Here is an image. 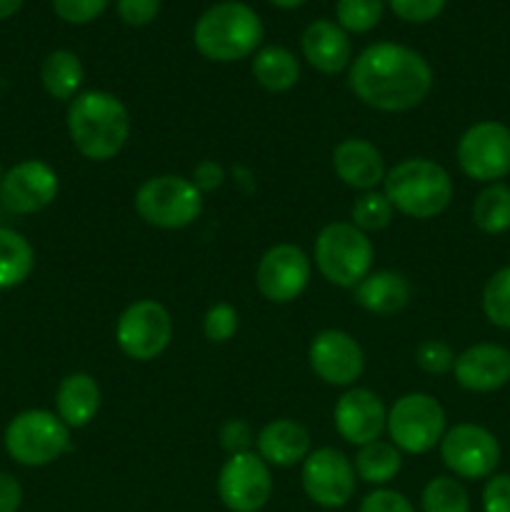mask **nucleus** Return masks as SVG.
<instances>
[{
    "mask_svg": "<svg viewBox=\"0 0 510 512\" xmlns=\"http://www.w3.org/2000/svg\"><path fill=\"white\" fill-rule=\"evenodd\" d=\"M348 85L360 103L383 113H405L433 90V68L413 48L373 43L350 63Z\"/></svg>",
    "mask_w": 510,
    "mask_h": 512,
    "instance_id": "obj_1",
    "label": "nucleus"
},
{
    "mask_svg": "<svg viewBox=\"0 0 510 512\" xmlns=\"http://www.w3.org/2000/svg\"><path fill=\"white\" fill-rule=\"evenodd\" d=\"M68 135L75 150L93 163L113 160L130 138V113L105 90H85L68 105Z\"/></svg>",
    "mask_w": 510,
    "mask_h": 512,
    "instance_id": "obj_2",
    "label": "nucleus"
},
{
    "mask_svg": "<svg viewBox=\"0 0 510 512\" xmlns=\"http://www.w3.org/2000/svg\"><path fill=\"white\" fill-rule=\"evenodd\" d=\"M263 40V23L250 5L223 0L205 10L193 28V43L213 63H235L255 53Z\"/></svg>",
    "mask_w": 510,
    "mask_h": 512,
    "instance_id": "obj_3",
    "label": "nucleus"
},
{
    "mask_svg": "<svg viewBox=\"0 0 510 512\" xmlns=\"http://www.w3.org/2000/svg\"><path fill=\"white\" fill-rule=\"evenodd\" d=\"M383 193L398 213L430 220L445 213L453 200V180L435 160L408 158L385 173Z\"/></svg>",
    "mask_w": 510,
    "mask_h": 512,
    "instance_id": "obj_4",
    "label": "nucleus"
},
{
    "mask_svg": "<svg viewBox=\"0 0 510 512\" xmlns=\"http://www.w3.org/2000/svg\"><path fill=\"white\" fill-rule=\"evenodd\" d=\"M5 453L25 468H43L70 450V428L50 410H23L8 423Z\"/></svg>",
    "mask_w": 510,
    "mask_h": 512,
    "instance_id": "obj_5",
    "label": "nucleus"
},
{
    "mask_svg": "<svg viewBox=\"0 0 510 512\" xmlns=\"http://www.w3.org/2000/svg\"><path fill=\"white\" fill-rule=\"evenodd\" d=\"M373 258V243L353 223H330L315 238V268L338 288H355L373 270Z\"/></svg>",
    "mask_w": 510,
    "mask_h": 512,
    "instance_id": "obj_6",
    "label": "nucleus"
},
{
    "mask_svg": "<svg viewBox=\"0 0 510 512\" xmlns=\"http://www.w3.org/2000/svg\"><path fill=\"white\" fill-rule=\"evenodd\" d=\"M135 213L160 230H180L203 213V193L183 175H155L135 193Z\"/></svg>",
    "mask_w": 510,
    "mask_h": 512,
    "instance_id": "obj_7",
    "label": "nucleus"
},
{
    "mask_svg": "<svg viewBox=\"0 0 510 512\" xmlns=\"http://www.w3.org/2000/svg\"><path fill=\"white\" fill-rule=\"evenodd\" d=\"M385 430L400 453L425 455L443 440L445 410L433 395L408 393L395 400L388 410Z\"/></svg>",
    "mask_w": 510,
    "mask_h": 512,
    "instance_id": "obj_8",
    "label": "nucleus"
},
{
    "mask_svg": "<svg viewBox=\"0 0 510 512\" xmlns=\"http://www.w3.org/2000/svg\"><path fill=\"white\" fill-rule=\"evenodd\" d=\"M173 340V318L158 300H135L115 323V343L130 360L148 363L163 355Z\"/></svg>",
    "mask_w": 510,
    "mask_h": 512,
    "instance_id": "obj_9",
    "label": "nucleus"
},
{
    "mask_svg": "<svg viewBox=\"0 0 510 512\" xmlns=\"http://www.w3.org/2000/svg\"><path fill=\"white\" fill-rule=\"evenodd\" d=\"M455 155L470 180L498 183L510 173V128L498 120H480L460 135Z\"/></svg>",
    "mask_w": 510,
    "mask_h": 512,
    "instance_id": "obj_10",
    "label": "nucleus"
},
{
    "mask_svg": "<svg viewBox=\"0 0 510 512\" xmlns=\"http://www.w3.org/2000/svg\"><path fill=\"white\" fill-rule=\"evenodd\" d=\"M273 495L270 465L255 450L228 455L218 473V498L230 512H260Z\"/></svg>",
    "mask_w": 510,
    "mask_h": 512,
    "instance_id": "obj_11",
    "label": "nucleus"
},
{
    "mask_svg": "<svg viewBox=\"0 0 510 512\" xmlns=\"http://www.w3.org/2000/svg\"><path fill=\"white\" fill-rule=\"evenodd\" d=\"M440 458L445 468L465 480H483L495 473L500 463V443L483 425L460 423L445 430L440 440Z\"/></svg>",
    "mask_w": 510,
    "mask_h": 512,
    "instance_id": "obj_12",
    "label": "nucleus"
},
{
    "mask_svg": "<svg viewBox=\"0 0 510 512\" xmlns=\"http://www.w3.org/2000/svg\"><path fill=\"white\" fill-rule=\"evenodd\" d=\"M313 265L310 258L293 243L273 245L263 253L255 268V285L268 303H293L308 288Z\"/></svg>",
    "mask_w": 510,
    "mask_h": 512,
    "instance_id": "obj_13",
    "label": "nucleus"
},
{
    "mask_svg": "<svg viewBox=\"0 0 510 512\" xmlns=\"http://www.w3.org/2000/svg\"><path fill=\"white\" fill-rule=\"evenodd\" d=\"M305 495L320 508H343L355 495V468L345 453L335 448L310 450L300 473Z\"/></svg>",
    "mask_w": 510,
    "mask_h": 512,
    "instance_id": "obj_14",
    "label": "nucleus"
},
{
    "mask_svg": "<svg viewBox=\"0 0 510 512\" xmlns=\"http://www.w3.org/2000/svg\"><path fill=\"white\" fill-rule=\"evenodd\" d=\"M58 173L43 160H23L0 180V203L13 215H33L58 198Z\"/></svg>",
    "mask_w": 510,
    "mask_h": 512,
    "instance_id": "obj_15",
    "label": "nucleus"
},
{
    "mask_svg": "<svg viewBox=\"0 0 510 512\" xmlns=\"http://www.w3.org/2000/svg\"><path fill=\"white\" fill-rule=\"evenodd\" d=\"M308 363L323 383L348 388L363 375L365 353L345 330H323L310 343Z\"/></svg>",
    "mask_w": 510,
    "mask_h": 512,
    "instance_id": "obj_16",
    "label": "nucleus"
},
{
    "mask_svg": "<svg viewBox=\"0 0 510 512\" xmlns=\"http://www.w3.org/2000/svg\"><path fill=\"white\" fill-rule=\"evenodd\" d=\"M333 423L345 443L363 448L373 440H380L385 423H388V410L373 390L350 388L335 403Z\"/></svg>",
    "mask_w": 510,
    "mask_h": 512,
    "instance_id": "obj_17",
    "label": "nucleus"
},
{
    "mask_svg": "<svg viewBox=\"0 0 510 512\" xmlns=\"http://www.w3.org/2000/svg\"><path fill=\"white\" fill-rule=\"evenodd\" d=\"M455 383L470 393H493L510 383V350L495 343L470 345L455 358Z\"/></svg>",
    "mask_w": 510,
    "mask_h": 512,
    "instance_id": "obj_18",
    "label": "nucleus"
},
{
    "mask_svg": "<svg viewBox=\"0 0 510 512\" xmlns=\"http://www.w3.org/2000/svg\"><path fill=\"white\" fill-rule=\"evenodd\" d=\"M333 170L348 188L368 193L385 180V160L370 140L345 138L333 150Z\"/></svg>",
    "mask_w": 510,
    "mask_h": 512,
    "instance_id": "obj_19",
    "label": "nucleus"
},
{
    "mask_svg": "<svg viewBox=\"0 0 510 512\" xmlns=\"http://www.w3.org/2000/svg\"><path fill=\"white\" fill-rule=\"evenodd\" d=\"M300 48H303V55L310 68L325 75L343 73L350 65V60H353V45H350L348 33L335 20H313L303 30Z\"/></svg>",
    "mask_w": 510,
    "mask_h": 512,
    "instance_id": "obj_20",
    "label": "nucleus"
},
{
    "mask_svg": "<svg viewBox=\"0 0 510 512\" xmlns=\"http://www.w3.org/2000/svg\"><path fill=\"white\" fill-rule=\"evenodd\" d=\"M258 455L275 468H290L310 455V433L298 420L280 418L265 425L255 438Z\"/></svg>",
    "mask_w": 510,
    "mask_h": 512,
    "instance_id": "obj_21",
    "label": "nucleus"
},
{
    "mask_svg": "<svg viewBox=\"0 0 510 512\" xmlns=\"http://www.w3.org/2000/svg\"><path fill=\"white\" fill-rule=\"evenodd\" d=\"M100 410V388L93 375L70 373L60 380L58 393H55V415L73 428H85L93 423Z\"/></svg>",
    "mask_w": 510,
    "mask_h": 512,
    "instance_id": "obj_22",
    "label": "nucleus"
},
{
    "mask_svg": "<svg viewBox=\"0 0 510 512\" xmlns=\"http://www.w3.org/2000/svg\"><path fill=\"white\" fill-rule=\"evenodd\" d=\"M355 303L375 315H395L410 303V283L395 270H370L355 285Z\"/></svg>",
    "mask_w": 510,
    "mask_h": 512,
    "instance_id": "obj_23",
    "label": "nucleus"
},
{
    "mask_svg": "<svg viewBox=\"0 0 510 512\" xmlns=\"http://www.w3.org/2000/svg\"><path fill=\"white\" fill-rule=\"evenodd\" d=\"M40 83L55 100H73L83 85V63L73 50H53L40 65Z\"/></svg>",
    "mask_w": 510,
    "mask_h": 512,
    "instance_id": "obj_24",
    "label": "nucleus"
},
{
    "mask_svg": "<svg viewBox=\"0 0 510 512\" xmlns=\"http://www.w3.org/2000/svg\"><path fill=\"white\" fill-rule=\"evenodd\" d=\"M253 78L270 93H285L300 78V63L283 45H268L253 58Z\"/></svg>",
    "mask_w": 510,
    "mask_h": 512,
    "instance_id": "obj_25",
    "label": "nucleus"
},
{
    "mask_svg": "<svg viewBox=\"0 0 510 512\" xmlns=\"http://www.w3.org/2000/svg\"><path fill=\"white\" fill-rule=\"evenodd\" d=\"M35 265V250L18 230L0 228V290L18 288Z\"/></svg>",
    "mask_w": 510,
    "mask_h": 512,
    "instance_id": "obj_26",
    "label": "nucleus"
},
{
    "mask_svg": "<svg viewBox=\"0 0 510 512\" xmlns=\"http://www.w3.org/2000/svg\"><path fill=\"white\" fill-rule=\"evenodd\" d=\"M355 475L370 485H385L400 473L403 468V458L400 450L393 443L385 440H373V443L363 445L355 455Z\"/></svg>",
    "mask_w": 510,
    "mask_h": 512,
    "instance_id": "obj_27",
    "label": "nucleus"
},
{
    "mask_svg": "<svg viewBox=\"0 0 510 512\" xmlns=\"http://www.w3.org/2000/svg\"><path fill=\"white\" fill-rule=\"evenodd\" d=\"M473 223L485 235H500L510 228V185L490 183L473 203Z\"/></svg>",
    "mask_w": 510,
    "mask_h": 512,
    "instance_id": "obj_28",
    "label": "nucleus"
},
{
    "mask_svg": "<svg viewBox=\"0 0 510 512\" xmlns=\"http://www.w3.org/2000/svg\"><path fill=\"white\" fill-rule=\"evenodd\" d=\"M423 512H470V498L463 483L448 475L433 478L420 495Z\"/></svg>",
    "mask_w": 510,
    "mask_h": 512,
    "instance_id": "obj_29",
    "label": "nucleus"
},
{
    "mask_svg": "<svg viewBox=\"0 0 510 512\" xmlns=\"http://www.w3.org/2000/svg\"><path fill=\"white\" fill-rule=\"evenodd\" d=\"M395 208L385 193H378V190H368V193H360L355 198L353 208H350V223L358 230L368 233H378V230H385L390 223H393Z\"/></svg>",
    "mask_w": 510,
    "mask_h": 512,
    "instance_id": "obj_30",
    "label": "nucleus"
},
{
    "mask_svg": "<svg viewBox=\"0 0 510 512\" xmlns=\"http://www.w3.org/2000/svg\"><path fill=\"white\" fill-rule=\"evenodd\" d=\"M385 0H338L335 18L345 33H368L383 18Z\"/></svg>",
    "mask_w": 510,
    "mask_h": 512,
    "instance_id": "obj_31",
    "label": "nucleus"
},
{
    "mask_svg": "<svg viewBox=\"0 0 510 512\" xmlns=\"http://www.w3.org/2000/svg\"><path fill=\"white\" fill-rule=\"evenodd\" d=\"M483 313L495 328L510 330V265L490 275L485 283Z\"/></svg>",
    "mask_w": 510,
    "mask_h": 512,
    "instance_id": "obj_32",
    "label": "nucleus"
},
{
    "mask_svg": "<svg viewBox=\"0 0 510 512\" xmlns=\"http://www.w3.org/2000/svg\"><path fill=\"white\" fill-rule=\"evenodd\" d=\"M455 358H458V355H455L453 348H450L448 343H443V340L430 338L423 340V343L415 348V363H418V368L428 375L450 373L455 365Z\"/></svg>",
    "mask_w": 510,
    "mask_h": 512,
    "instance_id": "obj_33",
    "label": "nucleus"
},
{
    "mask_svg": "<svg viewBox=\"0 0 510 512\" xmlns=\"http://www.w3.org/2000/svg\"><path fill=\"white\" fill-rule=\"evenodd\" d=\"M203 333L210 343H228L238 333V310L230 303L210 305L203 318Z\"/></svg>",
    "mask_w": 510,
    "mask_h": 512,
    "instance_id": "obj_34",
    "label": "nucleus"
},
{
    "mask_svg": "<svg viewBox=\"0 0 510 512\" xmlns=\"http://www.w3.org/2000/svg\"><path fill=\"white\" fill-rule=\"evenodd\" d=\"M108 0H53V10L70 25H88L103 15Z\"/></svg>",
    "mask_w": 510,
    "mask_h": 512,
    "instance_id": "obj_35",
    "label": "nucleus"
},
{
    "mask_svg": "<svg viewBox=\"0 0 510 512\" xmlns=\"http://www.w3.org/2000/svg\"><path fill=\"white\" fill-rule=\"evenodd\" d=\"M218 438H220V448H223L228 455L250 453L255 445L253 428H250L248 420H243V418L225 420L223 428H220V433H218Z\"/></svg>",
    "mask_w": 510,
    "mask_h": 512,
    "instance_id": "obj_36",
    "label": "nucleus"
},
{
    "mask_svg": "<svg viewBox=\"0 0 510 512\" xmlns=\"http://www.w3.org/2000/svg\"><path fill=\"white\" fill-rule=\"evenodd\" d=\"M448 0H388L390 10L405 23H430L443 13Z\"/></svg>",
    "mask_w": 510,
    "mask_h": 512,
    "instance_id": "obj_37",
    "label": "nucleus"
},
{
    "mask_svg": "<svg viewBox=\"0 0 510 512\" xmlns=\"http://www.w3.org/2000/svg\"><path fill=\"white\" fill-rule=\"evenodd\" d=\"M360 512H415V508L398 490L378 488L365 495L363 503H360Z\"/></svg>",
    "mask_w": 510,
    "mask_h": 512,
    "instance_id": "obj_38",
    "label": "nucleus"
},
{
    "mask_svg": "<svg viewBox=\"0 0 510 512\" xmlns=\"http://www.w3.org/2000/svg\"><path fill=\"white\" fill-rule=\"evenodd\" d=\"M160 13V0H118V15L130 28L150 25Z\"/></svg>",
    "mask_w": 510,
    "mask_h": 512,
    "instance_id": "obj_39",
    "label": "nucleus"
},
{
    "mask_svg": "<svg viewBox=\"0 0 510 512\" xmlns=\"http://www.w3.org/2000/svg\"><path fill=\"white\" fill-rule=\"evenodd\" d=\"M483 512H510V475H490L483 488Z\"/></svg>",
    "mask_w": 510,
    "mask_h": 512,
    "instance_id": "obj_40",
    "label": "nucleus"
},
{
    "mask_svg": "<svg viewBox=\"0 0 510 512\" xmlns=\"http://www.w3.org/2000/svg\"><path fill=\"white\" fill-rule=\"evenodd\" d=\"M193 185L200 190V193H213L223 185L225 180V170L223 165L215 163V160H203V163L195 165L193 170Z\"/></svg>",
    "mask_w": 510,
    "mask_h": 512,
    "instance_id": "obj_41",
    "label": "nucleus"
},
{
    "mask_svg": "<svg viewBox=\"0 0 510 512\" xmlns=\"http://www.w3.org/2000/svg\"><path fill=\"white\" fill-rule=\"evenodd\" d=\"M23 505V485L15 475L0 470V512H18Z\"/></svg>",
    "mask_w": 510,
    "mask_h": 512,
    "instance_id": "obj_42",
    "label": "nucleus"
},
{
    "mask_svg": "<svg viewBox=\"0 0 510 512\" xmlns=\"http://www.w3.org/2000/svg\"><path fill=\"white\" fill-rule=\"evenodd\" d=\"M25 0H0V20H8L23 8Z\"/></svg>",
    "mask_w": 510,
    "mask_h": 512,
    "instance_id": "obj_43",
    "label": "nucleus"
},
{
    "mask_svg": "<svg viewBox=\"0 0 510 512\" xmlns=\"http://www.w3.org/2000/svg\"><path fill=\"white\" fill-rule=\"evenodd\" d=\"M270 3L278 5V8H283V10H293V8H300L305 0H270Z\"/></svg>",
    "mask_w": 510,
    "mask_h": 512,
    "instance_id": "obj_44",
    "label": "nucleus"
},
{
    "mask_svg": "<svg viewBox=\"0 0 510 512\" xmlns=\"http://www.w3.org/2000/svg\"><path fill=\"white\" fill-rule=\"evenodd\" d=\"M0 180H3V165H0Z\"/></svg>",
    "mask_w": 510,
    "mask_h": 512,
    "instance_id": "obj_45",
    "label": "nucleus"
}]
</instances>
